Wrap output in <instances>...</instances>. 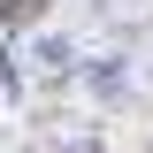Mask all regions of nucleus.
Returning a JSON list of instances; mask_svg holds the SVG:
<instances>
[{
	"mask_svg": "<svg viewBox=\"0 0 153 153\" xmlns=\"http://www.w3.org/2000/svg\"><path fill=\"white\" fill-rule=\"evenodd\" d=\"M84 92H123V84H130V54H123V46H107V54H84Z\"/></svg>",
	"mask_w": 153,
	"mask_h": 153,
	"instance_id": "f03ea898",
	"label": "nucleus"
},
{
	"mask_svg": "<svg viewBox=\"0 0 153 153\" xmlns=\"http://www.w3.org/2000/svg\"><path fill=\"white\" fill-rule=\"evenodd\" d=\"M23 61H31V76H69V69H76V46H69L61 31H31Z\"/></svg>",
	"mask_w": 153,
	"mask_h": 153,
	"instance_id": "f257e3e1",
	"label": "nucleus"
}]
</instances>
